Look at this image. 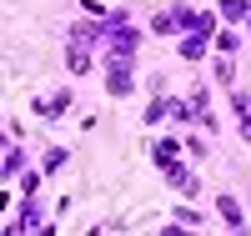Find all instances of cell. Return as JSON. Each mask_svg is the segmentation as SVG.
I'll return each instance as SVG.
<instances>
[{"instance_id": "cell-1", "label": "cell", "mask_w": 251, "mask_h": 236, "mask_svg": "<svg viewBox=\"0 0 251 236\" xmlns=\"http://www.w3.org/2000/svg\"><path fill=\"white\" fill-rule=\"evenodd\" d=\"M136 91V71H131V60H106V96H116V101H126Z\"/></svg>"}, {"instance_id": "cell-2", "label": "cell", "mask_w": 251, "mask_h": 236, "mask_svg": "<svg viewBox=\"0 0 251 236\" xmlns=\"http://www.w3.org/2000/svg\"><path fill=\"white\" fill-rule=\"evenodd\" d=\"M156 166H161V176L171 181L176 191H186V196H196V191H201V176H191V171H186L176 156H166V161H156Z\"/></svg>"}, {"instance_id": "cell-3", "label": "cell", "mask_w": 251, "mask_h": 236, "mask_svg": "<svg viewBox=\"0 0 251 236\" xmlns=\"http://www.w3.org/2000/svg\"><path fill=\"white\" fill-rule=\"evenodd\" d=\"M71 105V85H60L55 96H46V101H35V116L40 121H60V111Z\"/></svg>"}, {"instance_id": "cell-4", "label": "cell", "mask_w": 251, "mask_h": 236, "mask_svg": "<svg viewBox=\"0 0 251 236\" xmlns=\"http://www.w3.org/2000/svg\"><path fill=\"white\" fill-rule=\"evenodd\" d=\"M206 46H211V35H206V30H186L176 51H181V60H201V55H206Z\"/></svg>"}, {"instance_id": "cell-5", "label": "cell", "mask_w": 251, "mask_h": 236, "mask_svg": "<svg viewBox=\"0 0 251 236\" xmlns=\"http://www.w3.org/2000/svg\"><path fill=\"white\" fill-rule=\"evenodd\" d=\"M231 105H236V121H241V136L251 141V91H241V85H231Z\"/></svg>"}, {"instance_id": "cell-6", "label": "cell", "mask_w": 251, "mask_h": 236, "mask_svg": "<svg viewBox=\"0 0 251 236\" xmlns=\"http://www.w3.org/2000/svg\"><path fill=\"white\" fill-rule=\"evenodd\" d=\"M216 211H221V221H226V226H236V231L246 226V211H241L236 196H216Z\"/></svg>"}, {"instance_id": "cell-7", "label": "cell", "mask_w": 251, "mask_h": 236, "mask_svg": "<svg viewBox=\"0 0 251 236\" xmlns=\"http://www.w3.org/2000/svg\"><path fill=\"white\" fill-rule=\"evenodd\" d=\"M66 66H71V76H86V71H91V51H86V40H71Z\"/></svg>"}, {"instance_id": "cell-8", "label": "cell", "mask_w": 251, "mask_h": 236, "mask_svg": "<svg viewBox=\"0 0 251 236\" xmlns=\"http://www.w3.org/2000/svg\"><path fill=\"white\" fill-rule=\"evenodd\" d=\"M20 171H25V151H20V146L10 141V151H5V166H0V176L10 181V176H20Z\"/></svg>"}, {"instance_id": "cell-9", "label": "cell", "mask_w": 251, "mask_h": 236, "mask_svg": "<svg viewBox=\"0 0 251 236\" xmlns=\"http://www.w3.org/2000/svg\"><path fill=\"white\" fill-rule=\"evenodd\" d=\"M66 161H71V151H66V146H50V151L40 156V171H46V176H55V171L66 166Z\"/></svg>"}, {"instance_id": "cell-10", "label": "cell", "mask_w": 251, "mask_h": 236, "mask_svg": "<svg viewBox=\"0 0 251 236\" xmlns=\"http://www.w3.org/2000/svg\"><path fill=\"white\" fill-rule=\"evenodd\" d=\"M251 15V0H221V20H246Z\"/></svg>"}, {"instance_id": "cell-11", "label": "cell", "mask_w": 251, "mask_h": 236, "mask_svg": "<svg viewBox=\"0 0 251 236\" xmlns=\"http://www.w3.org/2000/svg\"><path fill=\"white\" fill-rule=\"evenodd\" d=\"M216 51H221V55H236V51H241V35H236V30H221V35H216Z\"/></svg>"}, {"instance_id": "cell-12", "label": "cell", "mask_w": 251, "mask_h": 236, "mask_svg": "<svg viewBox=\"0 0 251 236\" xmlns=\"http://www.w3.org/2000/svg\"><path fill=\"white\" fill-rule=\"evenodd\" d=\"M216 80H221V85H236V66H231V55H221V60H216Z\"/></svg>"}, {"instance_id": "cell-13", "label": "cell", "mask_w": 251, "mask_h": 236, "mask_svg": "<svg viewBox=\"0 0 251 236\" xmlns=\"http://www.w3.org/2000/svg\"><path fill=\"white\" fill-rule=\"evenodd\" d=\"M176 221H186V226H201L206 216H201V211H191V206H176Z\"/></svg>"}, {"instance_id": "cell-14", "label": "cell", "mask_w": 251, "mask_h": 236, "mask_svg": "<svg viewBox=\"0 0 251 236\" xmlns=\"http://www.w3.org/2000/svg\"><path fill=\"white\" fill-rule=\"evenodd\" d=\"M246 30H251V15H246Z\"/></svg>"}]
</instances>
